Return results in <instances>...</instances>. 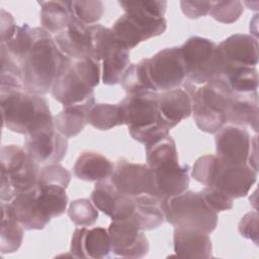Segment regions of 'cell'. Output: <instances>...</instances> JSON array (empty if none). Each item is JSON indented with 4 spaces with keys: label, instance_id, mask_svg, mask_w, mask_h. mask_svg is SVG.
Instances as JSON below:
<instances>
[{
    "label": "cell",
    "instance_id": "13",
    "mask_svg": "<svg viewBox=\"0 0 259 259\" xmlns=\"http://www.w3.org/2000/svg\"><path fill=\"white\" fill-rule=\"evenodd\" d=\"M90 197L95 207L112 221L130 219L136 207L135 197L120 192L110 177L96 181Z\"/></svg>",
    "mask_w": 259,
    "mask_h": 259
},
{
    "label": "cell",
    "instance_id": "14",
    "mask_svg": "<svg viewBox=\"0 0 259 259\" xmlns=\"http://www.w3.org/2000/svg\"><path fill=\"white\" fill-rule=\"evenodd\" d=\"M251 142L245 127L234 124L224 125L215 133L217 156L228 165L247 164Z\"/></svg>",
    "mask_w": 259,
    "mask_h": 259
},
{
    "label": "cell",
    "instance_id": "17",
    "mask_svg": "<svg viewBox=\"0 0 259 259\" xmlns=\"http://www.w3.org/2000/svg\"><path fill=\"white\" fill-rule=\"evenodd\" d=\"M51 93L64 107L94 98V88L88 84L81 73L75 68L73 61L54 81Z\"/></svg>",
    "mask_w": 259,
    "mask_h": 259
},
{
    "label": "cell",
    "instance_id": "18",
    "mask_svg": "<svg viewBox=\"0 0 259 259\" xmlns=\"http://www.w3.org/2000/svg\"><path fill=\"white\" fill-rule=\"evenodd\" d=\"M70 252L75 258L102 259L110 257L112 251L108 231L101 227L77 228L72 236Z\"/></svg>",
    "mask_w": 259,
    "mask_h": 259
},
{
    "label": "cell",
    "instance_id": "28",
    "mask_svg": "<svg viewBox=\"0 0 259 259\" xmlns=\"http://www.w3.org/2000/svg\"><path fill=\"white\" fill-rule=\"evenodd\" d=\"M36 201L39 209L48 219L60 217L68 205L66 188L58 184H37Z\"/></svg>",
    "mask_w": 259,
    "mask_h": 259
},
{
    "label": "cell",
    "instance_id": "29",
    "mask_svg": "<svg viewBox=\"0 0 259 259\" xmlns=\"http://www.w3.org/2000/svg\"><path fill=\"white\" fill-rule=\"evenodd\" d=\"M41 27L50 33L64 30L72 18L70 1H38Z\"/></svg>",
    "mask_w": 259,
    "mask_h": 259
},
{
    "label": "cell",
    "instance_id": "12",
    "mask_svg": "<svg viewBox=\"0 0 259 259\" xmlns=\"http://www.w3.org/2000/svg\"><path fill=\"white\" fill-rule=\"evenodd\" d=\"M107 231L113 254L124 258H143L148 254V239L132 218L112 221Z\"/></svg>",
    "mask_w": 259,
    "mask_h": 259
},
{
    "label": "cell",
    "instance_id": "42",
    "mask_svg": "<svg viewBox=\"0 0 259 259\" xmlns=\"http://www.w3.org/2000/svg\"><path fill=\"white\" fill-rule=\"evenodd\" d=\"M118 4L124 11L138 10L153 16L164 17L167 8V1L164 0H143V1H119Z\"/></svg>",
    "mask_w": 259,
    "mask_h": 259
},
{
    "label": "cell",
    "instance_id": "35",
    "mask_svg": "<svg viewBox=\"0 0 259 259\" xmlns=\"http://www.w3.org/2000/svg\"><path fill=\"white\" fill-rule=\"evenodd\" d=\"M119 83L126 94L154 91L148 77L146 59L141 60L139 63L128 65L121 75Z\"/></svg>",
    "mask_w": 259,
    "mask_h": 259
},
{
    "label": "cell",
    "instance_id": "16",
    "mask_svg": "<svg viewBox=\"0 0 259 259\" xmlns=\"http://www.w3.org/2000/svg\"><path fill=\"white\" fill-rule=\"evenodd\" d=\"M150 169L153 174L157 197L162 201L187 190L190 168L188 165H180L178 158L167 160Z\"/></svg>",
    "mask_w": 259,
    "mask_h": 259
},
{
    "label": "cell",
    "instance_id": "39",
    "mask_svg": "<svg viewBox=\"0 0 259 259\" xmlns=\"http://www.w3.org/2000/svg\"><path fill=\"white\" fill-rule=\"evenodd\" d=\"M244 10L241 1H212L209 15L217 21L222 23H233L237 21Z\"/></svg>",
    "mask_w": 259,
    "mask_h": 259
},
{
    "label": "cell",
    "instance_id": "15",
    "mask_svg": "<svg viewBox=\"0 0 259 259\" xmlns=\"http://www.w3.org/2000/svg\"><path fill=\"white\" fill-rule=\"evenodd\" d=\"M257 179V171L248 164L228 165L220 160L211 185L231 198H240L248 194Z\"/></svg>",
    "mask_w": 259,
    "mask_h": 259
},
{
    "label": "cell",
    "instance_id": "6",
    "mask_svg": "<svg viewBox=\"0 0 259 259\" xmlns=\"http://www.w3.org/2000/svg\"><path fill=\"white\" fill-rule=\"evenodd\" d=\"M165 220L174 228L194 229L212 233L218 225V212L210 209L199 192L186 190L163 201Z\"/></svg>",
    "mask_w": 259,
    "mask_h": 259
},
{
    "label": "cell",
    "instance_id": "36",
    "mask_svg": "<svg viewBox=\"0 0 259 259\" xmlns=\"http://www.w3.org/2000/svg\"><path fill=\"white\" fill-rule=\"evenodd\" d=\"M102 62V82L105 85H116L128 66L130 51L118 46Z\"/></svg>",
    "mask_w": 259,
    "mask_h": 259
},
{
    "label": "cell",
    "instance_id": "21",
    "mask_svg": "<svg viewBox=\"0 0 259 259\" xmlns=\"http://www.w3.org/2000/svg\"><path fill=\"white\" fill-rule=\"evenodd\" d=\"M59 49L72 60H81L90 57L89 54V25L75 16L67 27L54 37Z\"/></svg>",
    "mask_w": 259,
    "mask_h": 259
},
{
    "label": "cell",
    "instance_id": "44",
    "mask_svg": "<svg viewBox=\"0 0 259 259\" xmlns=\"http://www.w3.org/2000/svg\"><path fill=\"white\" fill-rule=\"evenodd\" d=\"M258 212L250 211L242 217L238 226V230L241 236L253 241L255 245H258Z\"/></svg>",
    "mask_w": 259,
    "mask_h": 259
},
{
    "label": "cell",
    "instance_id": "43",
    "mask_svg": "<svg viewBox=\"0 0 259 259\" xmlns=\"http://www.w3.org/2000/svg\"><path fill=\"white\" fill-rule=\"evenodd\" d=\"M207 206L215 212L225 211L233 208V198L217 188L206 186L200 191Z\"/></svg>",
    "mask_w": 259,
    "mask_h": 259
},
{
    "label": "cell",
    "instance_id": "32",
    "mask_svg": "<svg viewBox=\"0 0 259 259\" xmlns=\"http://www.w3.org/2000/svg\"><path fill=\"white\" fill-rule=\"evenodd\" d=\"M118 46H121L111 28L101 24L89 25V54L96 61H103Z\"/></svg>",
    "mask_w": 259,
    "mask_h": 259
},
{
    "label": "cell",
    "instance_id": "34",
    "mask_svg": "<svg viewBox=\"0 0 259 259\" xmlns=\"http://www.w3.org/2000/svg\"><path fill=\"white\" fill-rule=\"evenodd\" d=\"M88 123L100 131L124 124L123 113L119 104L95 103L88 114Z\"/></svg>",
    "mask_w": 259,
    "mask_h": 259
},
{
    "label": "cell",
    "instance_id": "24",
    "mask_svg": "<svg viewBox=\"0 0 259 259\" xmlns=\"http://www.w3.org/2000/svg\"><path fill=\"white\" fill-rule=\"evenodd\" d=\"M258 93H233L227 110V122L237 126H251L258 132Z\"/></svg>",
    "mask_w": 259,
    "mask_h": 259
},
{
    "label": "cell",
    "instance_id": "38",
    "mask_svg": "<svg viewBox=\"0 0 259 259\" xmlns=\"http://www.w3.org/2000/svg\"><path fill=\"white\" fill-rule=\"evenodd\" d=\"M72 15L87 25L97 22L103 14V3L96 0L70 1Z\"/></svg>",
    "mask_w": 259,
    "mask_h": 259
},
{
    "label": "cell",
    "instance_id": "46",
    "mask_svg": "<svg viewBox=\"0 0 259 259\" xmlns=\"http://www.w3.org/2000/svg\"><path fill=\"white\" fill-rule=\"evenodd\" d=\"M16 23L13 16L5 11L4 9L0 10V42L5 44L10 39L14 30L16 28Z\"/></svg>",
    "mask_w": 259,
    "mask_h": 259
},
{
    "label": "cell",
    "instance_id": "2",
    "mask_svg": "<svg viewBox=\"0 0 259 259\" xmlns=\"http://www.w3.org/2000/svg\"><path fill=\"white\" fill-rule=\"evenodd\" d=\"M2 125L11 132L29 135L54 124L49 103L42 95L24 89H1Z\"/></svg>",
    "mask_w": 259,
    "mask_h": 259
},
{
    "label": "cell",
    "instance_id": "33",
    "mask_svg": "<svg viewBox=\"0 0 259 259\" xmlns=\"http://www.w3.org/2000/svg\"><path fill=\"white\" fill-rule=\"evenodd\" d=\"M36 33L37 27H30L27 23L17 25L10 39L0 46H3L8 54L21 66L22 61L26 58L35 41Z\"/></svg>",
    "mask_w": 259,
    "mask_h": 259
},
{
    "label": "cell",
    "instance_id": "3",
    "mask_svg": "<svg viewBox=\"0 0 259 259\" xmlns=\"http://www.w3.org/2000/svg\"><path fill=\"white\" fill-rule=\"evenodd\" d=\"M118 104L123 113L124 124L135 141L149 146L169 136L171 128L159 113L157 92L127 94Z\"/></svg>",
    "mask_w": 259,
    "mask_h": 259
},
{
    "label": "cell",
    "instance_id": "8",
    "mask_svg": "<svg viewBox=\"0 0 259 259\" xmlns=\"http://www.w3.org/2000/svg\"><path fill=\"white\" fill-rule=\"evenodd\" d=\"M113 23L111 29L117 41L126 50L135 49L139 44L165 32L167 20L137 10H126Z\"/></svg>",
    "mask_w": 259,
    "mask_h": 259
},
{
    "label": "cell",
    "instance_id": "30",
    "mask_svg": "<svg viewBox=\"0 0 259 259\" xmlns=\"http://www.w3.org/2000/svg\"><path fill=\"white\" fill-rule=\"evenodd\" d=\"M1 245L2 254L13 253L19 249L23 239V227L15 219L9 202L1 201Z\"/></svg>",
    "mask_w": 259,
    "mask_h": 259
},
{
    "label": "cell",
    "instance_id": "31",
    "mask_svg": "<svg viewBox=\"0 0 259 259\" xmlns=\"http://www.w3.org/2000/svg\"><path fill=\"white\" fill-rule=\"evenodd\" d=\"M223 78L229 85L232 93H254L258 89V71L255 67L231 66L225 67Z\"/></svg>",
    "mask_w": 259,
    "mask_h": 259
},
{
    "label": "cell",
    "instance_id": "4",
    "mask_svg": "<svg viewBox=\"0 0 259 259\" xmlns=\"http://www.w3.org/2000/svg\"><path fill=\"white\" fill-rule=\"evenodd\" d=\"M1 201L10 202L17 194L37 185L38 164L17 145H5L0 150Z\"/></svg>",
    "mask_w": 259,
    "mask_h": 259
},
{
    "label": "cell",
    "instance_id": "9",
    "mask_svg": "<svg viewBox=\"0 0 259 259\" xmlns=\"http://www.w3.org/2000/svg\"><path fill=\"white\" fill-rule=\"evenodd\" d=\"M147 73L155 92L180 87L187 77V69L180 48H166L146 59Z\"/></svg>",
    "mask_w": 259,
    "mask_h": 259
},
{
    "label": "cell",
    "instance_id": "23",
    "mask_svg": "<svg viewBox=\"0 0 259 259\" xmlns=\"http://www.w3.org/2000/svg\"><path fill=\"white\" fill-rule=\"evenodd\" d=\"M9 203L15 219L24 230H42L51 221L39 209L36 201V186L17 194Z\"/></svg>",
    "mask_w": 259,
    "mask_h": 259
},
{
    "label": "cell",
    "instance_id": "5",
    "mask_svg": "<svg viewBox=\"0 0 259 259\" xmlns=\"http://www.w3.org/2000/svg\"><path fill=\"white\" fill-rule=\"evenodd\" d=\"M232 94L223 78L213 79L194 90L191 96V113L200 131L215 134L227 123V110Z\"/></svg>",
    "mask_w": 259,
    "mask_h": 259
},
{
    "label": "cell",
    "instance_id": "27",
    "mask_svg": "<svg viewBox=\"0 0 259 259\" xmlns=\"http://www.w3.org/2000/svg\"><path fill=\"white\" fill-rule=\"evenodd\" d=\"M136 207L131 217L140 230L148 231L157 229L165 221L163 201L150 194L134 196Z\"/></svg>",
    "mask_w": 259,
    "mask_h": 259
},
{
    "label": "cell",
    "instance_id": "45",
    "mask_svg": "<svg viewBox=\"0 0 259 259\" xmlns=\"http://www.w3.org/2000/svg\"><path fill=\"white\" fill-rule=\"evenodd\" d=\"M212 1H180L183 14L191 19H196L209 14Z\"/></svg>",
    "mask_w": 259,
    "mask_h": 259
},
{
    "label": "cell",
    "instance_id": "41",
    "mask_svg": "<svg viewBox=\"0 0 259 259\" xmlns=\"http://www.w3.org/2000/svg\"><path fill=\"white\" fill-rule=\"evenodd\" d=\"M70 181L71 173L57 163L48 164L39 170L37 184H58L67 188Z\"/></svg>",
    "mask_w": 259,
    "mask_h": 259
},
{
    "label": "cell",
    "instance_id": "22",
    "mask_svg": "<svg viewBox=\"0 0 259 259\" xmlns=\"http://www.w3.org/2000/svg\"><path fill=\"white\" fill-rule=\"evenodd\" d=\"M173 248L180 258H209L211 257V241L205 232L174 228Z\"/></svg>",
    "mask_w": 259,
    "mask_h": 259
},
{
    "label": "cell",
    "instance_id": "11",
    "mask_svg": "<svg viewBox=\"0 0 259 259\" xmlns=\"http://www.w3.org/2000/svg\"><path fill=\"white\" fill-rule=\"evenodd\" d=\"M111 181L116 188L130 196L150 194L157 197L151 169L147 164H137L123 158L114 165Z\"/></svg>",
    "mask_w": 259,
    "mask_h": 259
},
{
    "label": "cell",
    "instance_id": "7",
    "mask_svg": "<svg viewBox=\"0 0 259 259\" xmlns=\"http://www.w3.org/2000/svg\"><path fill=\"white\" fill-rule=\"evenodd\" d=\"M180 50L186 65L188 82L203 85L223 75L226 64L214 41L195 35L189 37Z\"/></svg>",
    "mask_w": 259,
    "mask_h": 259
},
{
    "label": "cell",
    "instance_id": "20",
    "mask_svg": "<svg viewBox=\"0 0 259 259\" xmlns=\"http://www.w3.org/2000/svg\"><path fill=\"white\" fill-rule=\"evenodd\" d=\"M218 50L227 65L256 67L259 61L257 38L249 34L230 35L218 46Z\"/></svg>",
    "mask_w": 259,
    "mask_h": 259
},
{
    "label": "cell",
    "instance_id": "19",
    "mask_svg": "<svg viewBox=\"0 0 259 259\" xmlns=\"http://www.w3.org/2000/svg\"><path fill=\"white\" fill-rule=\"evenodd\" d=\"M183 84L184 87L157 92L159 113L170 128L187 118L192 111L191 96L195 89L190 82Z\"/></svg>",
    "mask_w": 259,
    "mask_h": 259
},
{
    "label": "cell",
    "instance_id": "37",
    "mask_svg": "<svg viewBox=\"0 0 259 259\" xmlns=\"http://www.w3.org/2000/svg\"><path fill=\"white\" fill-rule=\"evenodd\" d=\"M68 215L74 225L90 227L98 219V209L88 198H78L70 203Z\"/></svg>",
    "mask_w": 259,
    "mask_h": 259
},
{
    "label": "cell",
    "instance_id": "26",
    "mask_svg": "<svg viewBox=\"0 0 259 259\" xmlns=\"http://www.w3.org/2000/svg\"><path fill=\"white\" fill-rule=\"evenodd\" d=\"M114 165L102 154L85 151L80 154L73 167L74 175L84 181H99L112 175Z\"/></svg>",
    "mask_w": 259,
    "mask_h": 259
},
{
    "label": "cell",
    "instance_id": "40",
    "mask_svg": "<svg viewBox=\"0 0 259 259\" xmlns=\"http://www.w3.org/2000/svg\"><path fill=\"white\" fill-rule=\"evenodd\" d=\"M219 163L220 159L217 155H203L194 162L191 176L199 183L205 186H210Z\"/></svg>",
    "mask_w": 259,
    "mask_h": 259
},
{
    "label": "cell",
    "instance_id": "1",
    "mask_svg": "<svg viewBox=\"0 0 259 259\" xmlns=\"http://www.w3.org/2000/svg\"><path fill=\"white\" fill-rule=\"evenodd\" d=\"M72 61L59 49L49 31L37 27L35 41L21 63L24 90L37 95L47 94Z\"/></svg>",
    "mask_w": 259,
    "mask_h": 259
},
{
    "label": "cell",
    "instance_id": "10",
    "mask_svg": "<svg viewBox=\"0 0 259 259\" xmlns=\"http://www.w3.org/2000/svg\"><path fill=\"white\" fill-rule=\"evenodd\" d=\"M24 150L37 164H57L66 156L68 139L48 125L26 136Z\"/></svg>",
    "mask_w": 259,
    "mask_h": 259
},
{
    "label": "cell",
    "instance_id": "25",
    "mask_svg": "<svg viewBox=\"0 0 259 259\" xmlns=\"http://www.w3.org/2000/svg\"><path fill=\"white\" fill-rule=\"evenodd\" d=\"M94 104L95 98H92L79 104L65 106L54 117L56 130L67 139L78 136L88 123V114Z\"/></svg>",
    "mask_w": 259,
    "mask_h": 259
}]
</instances>
